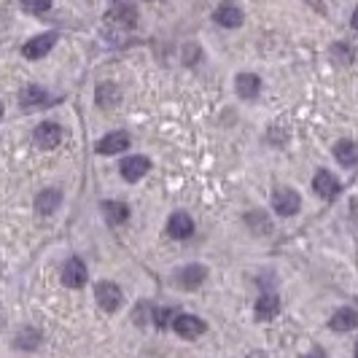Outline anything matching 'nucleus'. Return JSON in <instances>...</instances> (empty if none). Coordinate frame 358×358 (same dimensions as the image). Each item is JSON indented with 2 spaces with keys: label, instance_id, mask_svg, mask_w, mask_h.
<instances>
[{
  "label": "nucleus",
  "instance_id": "f257e3e1",
  "mask_svg": "<svg viewBox=\"0 0 358 358\" xmlns=\"http://www.w3.org/2000/svg\"><path fill=\"white\" fill-rule=\"evenodd\" d=\"M272 208H275L278 215H294L299 213V208H302V197L288 186H278L272 192Z\"/></svg>",
  "mask_w": 358,
  "mask_h": 358
},
{
  "label": "nucleus",
  "instance_id": "f03ea898",
  "mask_svg": "<svg viewBox=\"0 0 358 358\" xmlns=\"http://www.w3.org/2000/svg\"><path fill=\"white\" fill-rule=\"evenodd\" d=\"M94 294H97V305L103 307L106 313H116V310L122 307V302H124V294H122V288L116 286V283H110V280H103V283H97Z\"/></svg>",
  "mask_w": 358,
  "mask_h": 358
},
{
  "label": "nucleus",
  "instance_id": "7ed1b4c3",
  "mask_svg": "<svg viewBox=\"0 0 358 358\" xmlns=\"http://www.w3.org/2000/svg\"><path fill=\"white\" fill-rule=\"evenodd\" d=\"M173 329H176V334L183 337V340H197L205 334V321H199L197 315H176V321H173Z\"/></svg>",
  "mask_w": 358,
  "mask_h": 358
},
{
  "label": "nucleus",
  "instance_id": "20e7f679",
  "mask_svg": "<svg viewBox=\"0 0 358 358\" xmlns=\"http://www.w3.org/2000/svg\"><path fill=\"white\" fill-rule=\"evenodd\" d=\"M54 43H57V33H43V36L30 38V41L22 46V54H24L27 59H41V57H46V54L52 52Z\"/></svg>",
  "mask_w": 358,
  "mask_h": 358
},
{
  "label": "nucleus",
  "instance_id": "39448f33",
  "mask_svg": "<svg viewBox=\"0 0 358 358\" xmlns=\"http://www.w3.org/2000/svg\"><path fill=\"white\" fill-rule=\"evenodd\" d=\"M62 283L68 288H81L87 283V264L78 256H73V259L65 262V267H62Z\"/></svg>",
  "mask_w": 358,
  "mask_h": 358
},
{
  "label": "nucleus",
  "instance_id": "423d86ee",
  "mask_svg": "<svg viewBox=\"0 0 358 358\" xmlns=\"http://www.w3.org/2000/svg\"><path fill=\"white\" fill-rule=\"evenodd\" d=\"M205 278H208V269L202 267V264H186V267H180L176 272V283L180 288H199L205 283Z\"/></svg>",
  "mask_w": 358,
  "mask_h": 358
},
{
  "label": "nucleus",
  "instance_id": "0eeeda50",
  "mask_svg": "<svg viewBox=\"0 0 358 358\" xmlns=\"http://www.w3.org/2000/svg\"><path fill=\"white\" fill-rule=\"evenodd\" d=\"M33 141H36L38 148H57L59 141H62V129L54 124V122H43V124L36 127V132H33Z\"/></svg>",
  "mask_w": 358,
  "mask_h": 358
},
{
  "label": "nucleus",
  "instance_id": "6e6552de",
  "mask_svg": "<svg viewBox=\"0 0 358 358\" xmlns=\"http://www.w3.org/2000/svg\"><path fill=\"white\" fill-rule=\"evenodd\" d=\"M19 103H22L24 110H33V108L52 106L54 97L46 90H41V87H24V90L19 92Z\"/></svg>",
  "mask_w": 358,
  "mask_h": 358
},
{
  "label": "nucleus",
  "instance_id": "1a4fd4ad",
  "mask_svg": "<svg viewBox=\"0 0 358 358\" xmlns=\"http://www.w3.org/2000/svg\"><path fill=\"white\" fill-rule=\"evenodd\" d=\"M127 145H129L127 132H108L106 138H100V143L94 145V151L103 154V157H110V154H122Z\"/></svg>",
  "mask_w": 358,
  "mask_h": 358
},
{
  "label": "nucleus",
  "instance_id": "9d476101",
  "mask_svg": "<svg viewBox=\"0 0 358 358\" xmlns=\"http://www.w3.org/2000/svg\"><path fill=\"white\" fill-rule=\"evenodd\" d=\"M313 189H315V194L323 199H334L337 197V192H340V180L334 178L329 170H318L315 173V178H313Z\"/></svg>",
  "mask_w": 358,
  "mask_h": 358
},
{
  "label": "nucleus",
  "instance_id": "9b49d317",
  "mask_svg": "<svg viewBox=\"0 0 358 358\" xmlns=\"http://www.w3.org/2000/svg\"><path fill=\"white\" fill-rule=\"evenodd\" d=\"M253 313H256V318H259V321H272V318L280 313V299H278V294L264 291V294L256 299Z\"/></svg>",
  "mask_w": 358,
  "mask_h": 358
},
{
  "label": "nucleus",
  "instance_id": "f8f14e48",
  "mask_svg": "<svg viewBox=\"0 0 358 358\" xmlns=\"http://www.w3.org/2000/svg\"><path fill=\"white\" fill-rule=\"evenodd\" d=\"M167 234L176 237V240L192 237V234H194V221H192V215H186V213L170 215V221H167Z\"/></svg>",
  "mask_w": 358,
  "mask_h": 358
},
{
  "label": "nucleus",
  "instance_id": "ddd939ff",
  "mask_svg": "<svg viewBox=\"0 0 358 358\" xmlns=\"http://www.w3.org/2000/svg\"><path fill=\"white\" fill-rule=\"evenodd\" d=\"M234 90H237V94H240L243 100H253V97L262 92V78H259L256 73H240V76L234 78Z\"/></svg>",
  "mask_w": 358,
  "mask_h": 358
},
{
  "label": "nucleus",
  "instance_id": "4468645a",
  "mask_svg": "<svg viewBox=\"0 0 358 358\" xmlns=\"http://www.w3.org/2000/svg\"><path fill=\"white\" fill-rule=\"evenodd\" d=\"M148 167H151V162L145 157H129V159L122 162V178L129 180V183H138L148 173Z\"/></svg>",
  "mask_w": 358,
  "mask_h": 358
},
{
  "label": "nucleus",
  "instance_id": "2eb2a0df",
  "mask_svg": "<svg viewBox=\"0 0 358 358\" xmlns=\"http://www.w3.org/2000/svg\"><path fill=\"white\" fill-rule=\"evenodd\" d=\"M213 19L221 24V27H229V30H234V27H240V24H243V11H240L234 3H221V6L215 8Z\"/></svg>",
  "mask_w": 358,
  "mask_h": 358
},
{
  "label": "nucleus",
  "instance_id": "dca6fc26",
  "mask_svg": "<svg viewBox=\"0 0 358 358\" xmlns=\"http://www.w3.org/2000/svg\"><path fill=\"white\" fill-rule=\"evenodd\" d=\"M329 326H331L334 331H353L358 326V313L353 307H342V310H337V313L331 315Z\"/></svg>",
  "mask_w": 358,
  "mask_h": 358
},
{
  "label": "nucleus",
  "instance_id": "f3484780",
  "mask_svg": "<svg viewBox=\"0 0 358 358\" xmlns=\"http://www.w3.org/2000/svg\"><path fill=\"white\" fill-rule=\"evenodd\" d=\"M59 202H62V194H59L57 189H43L36 197V210L41 215H49L59 208Z\"/></svg>",
  "mask_w": 358,
  "mask_h": 358
},
{
  "label": "nucleus",
  "instance_id": "a211bd4d",
  "mask_svg": "<svg viewBox=\"0 0 358 358\" xmlns=\"http://www.w3.org/2000/svg\"><path fill=\"white\" fill-rule=\"evenodd\" d=\"M103 215L110 227H119L129 218V208L124 202H103Z\"/></svg>",
  "mask_w": 358,
  "mask_h": 358
},
{
  "label": "nucleus",
  "instance_id": "6ab92c4d",
  "mask_svg": "<svg viewBox=\"0 0 358 358\" xmlns=\"http://www.w3.org/2000/svg\"><path fill=\"white\" fill-rule=\"evenodd\" d=\"M97 106L100 108H113L119 100H122V90L116 87V84H110V81H106V84H100L97 87Z\"/></svg>",
  "mask_w": 358,
  "mask_h": 358
},
{
  "label": "nucleus",
  "instance_id": "aec40b11",
  "mask_svg": "<svg viewBox=\"0 0 358 358\" xmlns=\"http://www.w3.org/2000/svg\"><path fill=\"white\" fill-rule=\"evenodd\" d=\"M334 157H337V162L340 164H345V167H353L358 162V148L353 141H340V143L334 145Z\"/></svg>",
  "mask_w": 358,
  "mask_h": 358
},
{
  "label": "nucleus",
  "instance_id": "412c9836",
  "mask_svg": "<svg viewBox=\"0 0 358 358\" xmlns=\"http://www.w3.org/2000/svg\"><path fill=\"white\" fill-rule=\"evenodd\" d=\"M110 17L119 19L122 27H132V24L138 22V11H135V6H129V3H113Z\"/></svg>",
  "mask_w": 358,
  "mask_h": 358
},
{
  "label": "nucleus",
  "instance_id": "4be33fe9",
  "mask_svg": "<svg viewBox=\"0 0 358 358\" xmlns=\"http://www.w3.org/2000/svg\"><path fill=\"white\" fill-rule=\"evenodd\" d=\"M38 345H41V334L36 329H22L19 337L14 340V348H19V350H36Z\"/></svg>",
  "mask_w": 358,
  "mask_h": 358
},
{
  "label": "nucleus",
  "instance_id": "5701e85b",
  "mask_svg": "<svg viewBox=\"0 0 358 358\" xmlns=\"http://www.w3.org/2000/svg\"><path fill=\"white\" fill-rule=\"evenodd\" d=\"M22 8L30 14H43L52 8V0H22Z\"/></svg>",
  "mask_w": 358,
  "mask_h": 358
},
{
  "label": "nucleus",
  "instance_id": "b1692460",
  "mask_svg": "<svg viewBox=\"0 0 358 358\" xmlns=\"http://www.w3.org/2000/svg\"><path fill=\"white\" fill-rule=\"evenodd\" d=\"M331 54H334V59L340 57L342 62H350V49H348L345 43H340V46H334V49H331Z\"/></svg>",
  "mask_w": 358,
  "mask_h": 358
},
{
  "label": "nucleus",
  "instance_id": "393cba45",
  "mask_svg": "<svg viewBox=\"0 0 358 358\" xmlns=\"http://www.w3.org/2000/svg\"><path fill=\"white\" fill-rule=\"evenodd\" d=\"M167 315H170V310H159V313H157V323H159V326H167Z\"/></svg>",
  "mask_w": 358,
  "mask_h": 358
},
{
  "label": "nucleus",
  "instance_id": "a878e982",
  "mask_svg": "<svg viewBox=\"0 0 358 358\" xmlns=\"http://www.w3.org/2000/svg\"><path fill=\"white\" fill-rule=\"evenodd\" d=\"M302 358H326V353H323L321 348H315V350H310V353H305Z\"/></svg>",
  "mask_w": 358,
  "mask_h": 358
},
{
  "label": "nucleus",
  "instance_id": "bb28decb",
  "mask_svg": "<svg viewBox=\"0 0 358 358\" xmlns=\"http://www.w3.org/2000/svg\"><path fill=\"white\" fill-rule=\"evenodd\" d=\"M350 27H353V30L358 33V8L353 11V17H350Z\"/></svg>",
  "mask_w": 358,
  "mask_h": 358
},
{
  "label": "nucleus",
  "instance_id": "cd10ccee",
  "mask_svg": "<svg viewBox=\"0 0 358 358\" xmlns=\"http://www.w3.org/2000/svg\"><path fill=\"white\" fill-rule=\"evenodd\" d=\"M248 358H267V356H264L262 350H253V353H248Z\"/></svg>",
  "mask_w": 358,
  "mask_h": 358
},
{
  "label": "nucleus",
  "instance_id": "c85d7f7f",
  "mask_svg": "<svg viewBox=\"0 0 358 358\" xmlns=\"http://www.w3.org/2000/svg\"><path fill=\"white\" fill-rule=\"evenodd\" d=\"M0 119H3V103H0Z\"/></svg>",
  "mask_w": 358,
  "mask_h": 358
},
{
  "label": "nucleus",
  "instance_id": "c756f323",
  "mask_svg": "<svg viewBox=\"0 0 358 358\" xmlns=\"http://www.w3.org/2000/svg\"><path fill=\"white\" fill-rule=\"evenodd\" d=\"M0 272H3V259H0Z\"/></svg>",
  "mask_w": 358,
  "mask_h": 358
},
{
  "label": "nucleus",
  "instance_id": "7c9ffc66",
  "mask_svg": "<svg viewBox=\"0 0 358 358\" xmlns=\"http://www.w3.org/2000/svg\"><path fill=\"white\" fill-rule=\"evenodd\" d=\"M356 358H358V345H356Z\"/></svg>",
  "mask_w": 358,
  "mask_h": 358
}]
</instances>
